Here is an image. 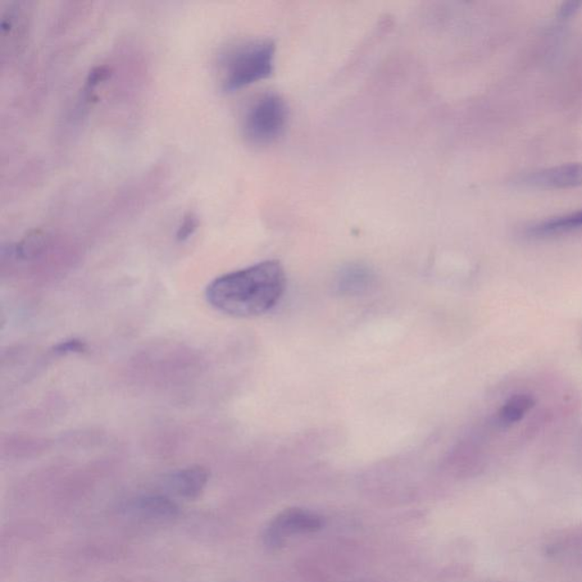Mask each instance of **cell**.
Segmentation results:
<instances>
[{
  "label": "cell",
  "instance_id": "cell-1",
  "mask_svg": "<svg viewBox=\"0 0 582 582\" xmlns=\"http://www.w3.org/2000/svg\"><path fill=\"white\" fill-rule=\"evenodd\" d=\"M286 273L276 261L216 277L206 288V299L216 311L235 317H254L271 311L284 295Z\"/></svg>",
  "mask_w": 582,
  "mask_h": 582
},
{
  "label": "cell",
  "instance_id": "cell-11",
  "mask_svg": "<svg viewBox=\"0 0 582 582\" xmlns=\"http://www.w3.org/2000/svg\"><path fill=\"white\" fill-rule=\"evenodd\" d=\"M48 244L47 232L40 229L32 230L16 245L15 255L18 258L29 261V259L39 257L47 248Z\"/></svg>",
  "mask_w": 582,
  "mask_h": 582
},
{
  "label": "cell",
  "instance_id": "cell-9",
  "mask_svg": "<svg viewBox=\"0 0 582 582\" xmlns=\"http://www.w3.org/2000/svg\"><path fill=\"white\" fill-rule=\"evenodd\" d=\"M580 229H582V211L537 223L527 230V235L532 238H546V236H558Z\"/></svg>",
  "mask_w": 582,
  "mask_h": 582
},
{
  "label": "cell",
  "instance_id": "cell-8",
  "mask_svg": "<svg viewBox=\"0 0 582 582\" xmlns=\"http://www.w3.org/2000/svg\"><path fill=\"white\" fill-rule=\"evenodd\" d=\"M23 3L9 4L2 15V45L3 47L8 45L9 50L20 45L25 38L29 20L27 8L23 7Z\"/></svg>",
  "mask_w": 582,
  "mask_h": 582
},
{
  "label": "cell",
  "instance_id": "cell-7",
  "mask_svg": "<svg viewBox=\"0 0 582 582\" xmlns=\"http://www.w3.org/2000/svg\"><path fill=\"white\" fill-rule=\"evenodd\" d=\"M208 480L209 472L206 467L193 466L172 473L168 477V485L180 497L195 499L206 488Z\"/></svg>",
  "mask_w": 582,
  "mask_h": 582
},
{
  "label": "cell",
  "instance_id": "cell-4",
  "mask_svg": "<svg viewBox=\"0 0 582 582\" xmlns=\"http://www.w3.org/2000/svg\"><path fill=\"white\" fill-rule=\"evenodd\" d=\"M321 517L302 508H289L277 516L270 523L266 531L268 546H280L286 536L294 534H307L321 529Z\"/></svg>",
  "mask_w": 582,
  "mask_h": 582
},
{
  "label": "cell",
  "instance_id": "cell-12",
  "mask_svg": "<svg viewBox=\"0 0 582 582\" xmlns=\"http://www.w3.org/2000/svg\"><path fill=\"white\" fill-rule=\"evenodd\" d=\"M199 227V218L194 212H188L182 217L179 226H177L176 239L179 243L188 240L195 235Z\"/></svg>",
  "mask_w": 582,
  "mask_h": 582
},
{
  "label": "cell",
  "instance_id": "cell-14",
  "mask_svg": "<svg viewBox=\"0 0 582 582\" xmlns=\"http://www.w3.org/2000/svg\"><path fill=\"white\" fill-rule=\"evenodd\" d=\"M580 3H567L564 5L563 8L561 9L563 15H570V14L576 11Z\"/></svg>",
  "mask_w": 582,
  "mask_h": 582
},
{
  "label": "cell",
  "instance_id": "cell-3",
  "mask_svg": "<svg viewBox=\"0 0 582 582\" xmlns=\"http://www.w3.org/2000/svg\"><path fill=\"white\" fill-rule=\"evenodd\" d=\"M289 109L280 95L267 91L256 95L246 106L241 131L253 146H268L280 138L288 123Z\"/></svg>",
  "mask_w": 582,
  "mask_h": 582
},
{
  "label": "cell",
  "instance_id": "cell-13",
  "mask_svg": "<svg viewBox=\"0 0 582 582\" xmlns=\"http://www.w3.org/2000/svg\"><path fill=\"white\" fill-rule=\"evenodd\" d=\"M53 350L55 354L58 355L81 354L85 352L86 345L84 340L67 339L54 346Z\"/></svg>",
  "mask_w": 582,
  "mask_h": 582
},
{
  "label": "cell",
  "instance_id": "cell-6",
  "mask_svg": "<svg viewBox=\"0 0 582 582\" xmlns=\"http://www.w3.org/2000/svg\"><path fill=\"white\" fill-rule=\"evenodd\" d=\"M521 184L535 188H571L582 186V164H566V166L545 168L523 176Z\"/></svg>",
  "mask_w": 582,
  "mask_h": 582
},
{
  "label": "cell",
  "instance_id": "cell-10",
  "mask_svg": "<svg viewBox=\"0 0 582 582\" xmlns=\"http://www.w3.org/2000/svg\"><path fill=\"white\" fill-rule=\"evenodd\" d=\"M535 406V399L527 394L513 395L497 413V422L500 426H509L520 422Z\"/></svg>",
  "mask_w": 582,
  "mask_h": 582
},
{
  "label": "cell",
  "instance_id": "cell-5",
  "mask_svg": "<svg viewBox=\"0 0 582 582\" xmlns=\"http://www.w3.org/2000/svg\"><path fill=\"white\" fill-rule=\"evenodd\" d=\"M127 516L147 522L171 521L179 516L180 508L171 498L162 495H146L131 499L125 505Z\"/></svg>",
  "mask_w": 582,
  "mask_h": 582
},
{
  "label": "cell",
  "instance_id": "cell-2",
  "mask_svg": "<svg viewBox=\"0 0 582 582\" xmlns=\"http://www.w3.org/2000/svg\"><path fill=\"white\" fill-rule=\"evenodd\" d=\"M276 44L271 39L236 41L218 56L221 88L235 93L266 79L275 70Z\"/></svg>",
  "mask_w": 582,
  "mask_h": 582
}]
</instances>
